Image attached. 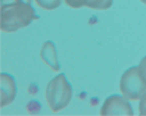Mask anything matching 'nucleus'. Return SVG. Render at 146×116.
I'll return each mask as SVG.
<instances>
[{
	"instance_id": "f257e3e1",
	"label": "nucleus",
	"mask_w": 146,
	"mask_h": 116,
	"mask_svg": "<svg viewBox=\"0 0 146 116\" xmlns=\"http://www.w3.org/2000/svg\"><path fill=\"white\" fill-rule=\"evenodd\" d=\"M38 19L31 3L15 0L0 5V28L3 32H15Z\"/></svg>"
},
{
	"instance_id": "f03ea898",
	"label": "nucleus",
	"mask_w": 146,
	"mask_h": 116,
	"mask_svg": "<svg viewBox=\"0 0 146 116\" xmlns=\"http://www.w3.org/2000/svg\"><path fill=\"white\" fill-rule=\"evenodd\" d=\"M73 97V88L64 73L53 77L46 85L45 99L52 112H60L65 109Z\"/></svg>"
},
{
	"instance_id": "7ed1b4c3",
	"label": "nucleus",
	"mask_w": 146,
	"mask_h": 116,
	"mask_svg": "<svg viewBox=\"0 0 146 116\" xmlns=\"http://www.w3.org/2000/svg\"><path fill=\"white\" fill-rule=\"evenodd\" d=\"M120 93L129 100H139L146 92V82L143 81L138 66H131L122 74L119 81Z\"/></svg>"
},
{
	"instance_id": "20e7f679",
	"label": "nucleus",
	"mask_w": 146,
	"mask_h": 116,
	"mask_svg": "<svg viewBox=\"0 0 146 116\" xmlns=\"http://www.w3.org/2000/svg\"><path fill=\"white\" fill-rule=\"evenodd\" d=\"M100 115L110 116V115H125L130 116L134 115V109L131 107L130 101L127 97L122 95H111L104 100L103 105L100 108Z\"/></svg>"
},
{
	"instance_id": "39448f33",
	"label": "nucleus",
	"mask_w": 146,
	"mask_h": 116,
	"mask_svg": "<svg viewBox=\"0 0 146 116\" xmlns=\"http://www.w3.org/2000/svg\"><path fill=\"white\" fill-rule=\"evenodd\" d=\"M0 82H1V90H0V107L10 105L16 97V81L15 78L8 73L0 74Z\"/></svg>"
},
{
	"instance_id": "423d86ee",
	"label": "nucleus",
	"mask_w": 146,
	"mask_h": 116,
	"mask_svg": "<svg viewBox=\"0 0 146 116\" xmlns=\"http://www.w3.org/2000/svg\"><path fill=\"white\" fill-rule=\"evenodd\" d=\"M41 58L53 72H60V62H58L57 47L53 41H46L42 45L41 49Z\"/></svg>"
},
{
	"instance_id": "0eeeda50",
	"label": "nucleus",
	"mask_w": 146,
	"mask_h": 116,
	"mask_svg": "<svg viewBox=\"0 0 146 116\" xmlns=\"http://www.w3.org/2000/svg\"><path fill=\"white\" fill-rule=\"evenodd\" d=\"M70 8L88 7L92 10H108L112 5V0H64Z\"/></svg>"
},
{
	"instance_id": "6e6552de",
	"label": "nucleus",
	"mask_w": 146,
	"mask_h": 116,
	"mask_svg": "<svg viewBox=\"0 0 146 116\" xmlns=\"http://www.w3.org/2000/svg\"><path fill=\"white\" fill-rule=\"evenodd\" d=\"M34 1H35V4L38 7H41V8H43L46 11L56 10L62 3V0H34Z\"/></svg>"
},
{
	"instance_id": "1a4fd4ad",
	"label": "nucleus",
	"mask_w": 146,
	"mask_h": 116,
	"mask_svg": "<svg viewBox=\"0 0 146 116\" xmlns=\"http://www.w3.org/2000/svg\"><path fill=\"white\" fill-rule=\"evenodd\" d=\"M138 111H139V115H145L146 116V92L143 93V96H142L141 99H139Z\"/></svg>"
},
{
	"instance_id": "9d476101",
	"label": "nucleus",
	"mask_w": 146,
	"mask_h": 116,
	"mask_svg": "<svg viewBox=\"0 0 146 116\" xmlns=\"http://www.w3.org/2000/svg\"><path fill=\"white\" fill-rule=\"evenodd\" d=\"M138 68H139L142 78H143V81L146 82V55L141 59V62H139V65H138Z\"/></svg>"
},
{
	"instance_id": "9b49d317",
	"label": "nucleus",
	"mask_w": 146,
	"mask_h": 116,
	"mask_svg": "<svg viewBox=\"0 0 146 116\" xmlns=\"http://www.w3.org/2000/svg\"><path fill=\"white\" fill-rule=\"evenodd\" d=\"M11 1H15V0H0L1 4H5V3H11ZM22 1H26V3H31V0H22Z\"/></svg>"
},
{
	"instance_id": "f8f14e48",
	"label": "nucleus",
	"mask_w": 146,
	"mask_h": 116,
	"mask_svg": "<svg viewBox=\"0 0 146 116\" xmlns=\"http://www.w3.org/2000/svg\"><path fill=\"white\" fill-rule=\"evenodd\" d=\"M139 1H141V3H143V4L146 5V0H139Z\"/></svg>"
}]
</instances>
